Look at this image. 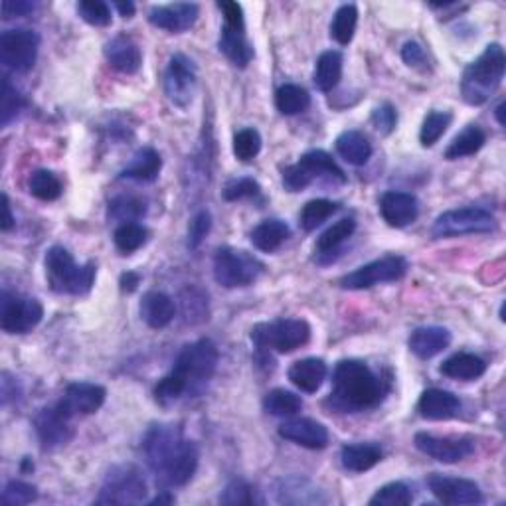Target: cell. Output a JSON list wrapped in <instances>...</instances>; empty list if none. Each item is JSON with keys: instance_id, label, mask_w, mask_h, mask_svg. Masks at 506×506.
<instances>
[{"instance_id": "cell-33", "label": "cell", "mask_w": 506, "mask_h": 506, "mask_svg": "<svg viewBox=\"0 0 506 506\" xmlns=\"http://www.w3.org/2000/svg\"><path fill=\"white\" fill-rule=\"evenodd\" d=\"M289 236H291V230L287 223L284 220L271 218V220H264L259 226L253 228L251 243L256 249L264 251V253H271L284 246Z\"/></svg>"}, {"instance_id": "cell-60", "label": "cell", "mask_w": 506, "mask_h": 506, "mask_svg": "<svg viewBox=\"0 0 506 506\" xmlns=\"http://www.w3.org/2000/svg\"><path fill=\"white\" fill-rule=\"evenodd\" d=\"M113 6L123 18H131L135 14V4L131 3V0H126V3H113Z\"/></svg>"}, {"instance_id": "cell-1", "label": "cell", "mask_w": 506, "mask_h": 506, "mask_svg": "<svg viewBox=\"0 0 506 506\" xmlns=\"http://www.w3.org/2000/svg\"><path fill=\"white\" fill-rule=\"evenodd\" d=\"M388 394V384L362 360H340L333 372L330 404L340 412H364Z\"/></svg>"}, {"instance_id": "cell-41", "label": "cell", "mask_w": 506, "mask_h": 506, "mask_svg": "<svg viewBox=\"0 0 506 506\" xmlns=\"http://www.w3.org/2000/svg\"><path fill=\"white\" fill-rule=\"evenodd\" d=\"M336 212H338L336 202H330L325 198L310 200L305 204L303 210H301L299 223L305 231H313L320 226V223H325L330 216H335Z\"/></svg>"}, {"instance_id": "cell-9", "label": "cell", "mask_w": 506, "mask_h": 506, "mask_svg": "<svg viewBox=\"0 0 506 506\" xmlns=\"http://www.w3.org/2000/svg\"><path fill=\"white\" fill-rule=\"evenodd\" d=\"M44 307L38 299L8 293L0 295V327L6 335H28L42 323Z\"/></svg>"}, {"instance_id": "cell-10", "label": "cell", "mask_w": 506, "mask_h": 506, "mask_svg": "<svg viewBox=\"0 0 506 506\" xmlns=\"http://www.w3.org/2000/svg\"><path fill=\"white\" fill-rule=\"evenodd\" d=\"M40 36L28 28L4 31L0 36V62L6 70L16 74L31 72L38 60Z\"/></svg>"}, {"instance_id": "cell-40", "label": "cell", "mask_w": 506, "mask_h": 506, "mask_svg": "<svg viewBox=\"0 0 506 506\" xmlns=\"http://www.w3.org/2000/svg\"><path fill=\"white\" fill-rule=\"evenodd\" d=\"M28 190L34 198L42 202H54L62 196L64 187L62 180L50 170H34L31 180H28Z\"/></svg>"}, {"instance_id": "cell-32", "label": "cell", "mask_w": 506, "mask_h": 506, "mask_svg": "<svg viewBox=\"0 0 506 506\" xmlns=\"http://www.w3.org/2000/svg\"><path fill=\"white\" fill-rule=\"evenodd\" d=\"M336 153L353 167H362L372 157V144L360 131H345L336 137Z\"/></svg>"}, {"instance_id": "cell-53", "label": "cell", "mask_w": 506, "mask_h": 506, "mask_svg": "<svg viewBox=\"0 0 506 506\" xmlns=\"http://www.w3.org/2000/svg\"><path fill=\"white\" fill-rule=\"evenodd\" d=\"M313 182V179L309 177L307 170L301 167V164H291V167H287L284 170V187L285 190L289 192H301V190H305L309 184Z\"/></svg>"}, {"instance_id": "cell-20", "label": "cell", "mask_w": 506, "mask_h": 506, "mask_svg": "<svg viewBox=\"0 0 506 506\" xmlns=\"http://www.w3.org/2000/svg\"><path fill=\"white\" fill-rule=\"evenodd\" d=\"M279 435L291 443L307 447V449H325L328 445L327 427L317 420H309V417H297V420L281 423Z\"/></svg>"}, {"instance_id": "cell-14", "label": "cell", "mask_w": 506, "mask_h": 506, "mask_svg": "<svg viewBox=\"0 0 506 506\" xmlns=\"http://www.w3.org/2000/svg\"><path fill=\"white\" fill-rule=\"evenodd\" d=\"M194 92H196V65L184 54H174L164 74V93L174 105L187 107Z\"/></svg>"}, {"instance_id": "cell-15", "label": "cell", "mask_w": 506, "mask_h": 506, "mask_svg": "<svg viewBox=\"0 0 506 506\" xmlns=\"http://www.w3.org/2000/svg\"><path fill=\"white\" fill-rule=\"evenodd\" d=\"M427 489L432 491L437 501L449 506L463 504H479L483 501V493L479 484L469 479H457V476H445L433 473L425 479Z\"/></svg>"}, {"instance_id": "cell-57", "label": "cell", "mask_w": 506, "mask_h": 506, "mask_svg": "<svg viewBox=\"0 0 506 506\" xmlns=\"http://www.w3.org/2000/svg\"><path fill=\"white\" fill-rule=\"evenodd\" d=\"M36 4L34 3H26V0H4L3 3V16L6 18H14V16H26L34 13Z\"/></svg>"}, {"instance_id": "cell-42", "label": "cell", "mask_w": 506, "mask_h": 506, "mask_svg": "<svg viewBox=\"0 0 506 506\" xmlns=\"http://www.w3.org/2000/svg\"><path fill=\"white\" fill-rule=\"evenodd\" d=\"M453 121V115L449 111H430L423 119V125L420 129V143L423 147H433L440 141L445 131L449 129Z\"/></svg>"}, {"instance_id": "cell-52", "label": "cell", "mask_w": 506, "mask_h": 506, "mask_svg": "<svg viewBox=\"0 0 506 506\" xmlns=\"http://www.w3.org/2000/svg\"><path fill=\"white\" fill-rule=\"evenodd\" d=\"M212 230V216H210V212L208 210H202L198 212L196 216L192 218L190 222V226H188V246L192 249H196L200 243L206 240V236L210 233Z\"/></svg>"}, {"instance_id": "cell-26", "label": "cell", "mask_w": 506, "mask_h": 506, "mask_svg": "<svg viewBox=\"0 0 506 506\" xmlns=\"http://www.w3.org/2000/svg\"><path fill=\"white\" fill-rule=\"evenodd\" d=\"M382 449L376 443H350L340 449V463L350 473H366L382 461Z\"/></svg>"}, {"instance_id": "cell-19", "label": "cell", "mask_w": 506, "mask_h": 506, "mask_svg": "<svg viewBox=\"0 0 506 506\" xmlns=\"http://www.w3.org/2000/svg\"><path fill=\"white\" fill-rule=\"evenodd\" d=\"M380 214L390 228H406L415 222L420 204L410 192L388 190L380 198Z\"/></svg>"}, {"instance_id": "cell-58", "label": "cell", "mask_w": 506, "mask_h": 506, "mask_svg": "<svg viewBox=\"0 0 506 506\" xmlns=\"http://www.w3.org/2000/svg\"><path fill=\"white\" fill-rule=\"evenodd\" d=\"M14 216H13V208H11V200H8L6 194H3V220H0V230L3 231H11L14 228Z\"/></svg>"}, {"instance_id": "cell-47", "label": "cell", "mask_w": 506, "mask_h": 506, "mask_svg": "<svg viewBox=\"0 0 506 506\" xmlns=\"http://www.w3.org/2000/svg\"><path fill=\"white\" fill-rule=\"evenodd\" d=\"M77 14L82 16V21L97 28L109 26L113 18L111 6L103 0H82V3H77Z\"/></svg>"}, {"instance_id": "cell-35", "label": "cell", "mask_w": 506, "mask_h": 506, "mask_svg": "<svg viewBox=\"0 0 506 506\" xmlns=\"http://www.w3.org/2000/svg\"><path fill=\"white\" fill-rule=\"evenodd\" d=\"M484 143H486V135L479 125L465 126V129L451 141L449 147H447L445 159L457 161V159L471 157V154H476L484 147Z\"/></svg>"}, {"instance_id": "cell-59", "label": "cell", "mask_w": 506, "mask_h": 506, "mask_svg": "<svg viewBox=\"0 0 506 506\" xmlns=\"http://www.w3.org/2000/svg\"><path fill=\"white\" fill-rule=\"evenodd\" d=\"M139 284H141V275L133 274V271H129V274H123L119 281L121 291H125V293H133V291L139 287Z\"/></svg>"}, {"instance_id": "cell-25", "label": "cell", "mask_w": 506, "mask_h": 506, "mask_svg": "<svg viewBox=\"0 0 506 506\" xmlns=\"http://www.w3.org/2000/svg\"><path fill=\"white\" fill-rule=\"evenodd\" d=\"M141 317L151 328L159 330L172 323L177 317V305L162 291H149L141 301Z\"/></svg>"}, {"instance_id": "cell-12", "label": "cell", "mask_w": 506, "mask_h": 506, "mask_svg": "<svg viewBox=\"0 0 506 506\" xmlns=\"http://www.w3.org/2000/svg\"><path fill=\"white\" fill-rule=\"evenodd\" d=\"M198 461L200 453L196 443L182 437V440L172 447L170 453L164 457V461L161 463L159 469L154 471V475H157L159 483L164 486H184L190 483L194 473H196Z\"/></svg>"}, {"instance_id": "cell-17", "label": "cell", "mask_w": 506, "mask_h": 506, "mask_svg": "<svg viewBox=\"0 0 506 506\" xmlns=\"http://www.w3.org/2000/svg\"><path fill=\"white\" fill-rule=\"evenodd\" d=\"M36 433L44 449H57L74 440L72 417H67L60 407H44L34 417Z\"/></svg>"}, {"instance_id": "cell-6", "label": "cell", "mask_w": 506, "mask_h": 506, "mask_svg": "<svg viewBox=\"0 0 506 506\" xmlns=\"http://www.w3.org/2000/svg\"><path fill=\"white\" fill-rule=\"evenodd\" d=\"M266 266L251 253L236 248H220L214 256V277L226 289L248 287L256 284Z\"/></svg>"}, {"instance_id": "cell-45", "label": "cell", "mask_w": 506, "mask_h": 506, "mask_svg": "<svg viewBox=\"0 0 506 506\" xmlns=\"http://www.w3.org/2000/svg\"><path fill=\"white\" fill-rule=\"evenodd\" d=\"M147 214V202L137 196H119L109 204V218L117 222H137Z\"/></svg>"}, {"instance_id": "cell-61", "label": "cell", "mask_w": 506, "mask_h": 506, "mask_svg": "<svg viewBox=\"0 0 506 506\" xmlns=\"http://www.w3.org/2000/svg\"><path fill=\"white\" fill-rule=\"evenodd\" d=\"M164 502H174V496H170L169 491H162V494H159L157 499L151 501V504H164Z\"/></svg>"}, {"instance_id": "cell-38", "label": "cell", "mask_w": 506, "mask_h": 506, "mask_svg": "<svg viewBox=\"0 0 506 506\" xmlns=\"http://www.w3.org/2000/svg\"><path fill=\"white\" fill-rule=\"evenodd\" d=\"M310 105V95L305 87L287 83L281 85L275 93V107L279 113L284 115H299L309 109Z\"/></svg>"}, {"instance_id": "cell-54", "label": "cell", "mask_w": 506, "mask_h": 506, "mask_svg": "<svg viewBox=\"0 0 506 506\" xmlns=\"http://www.w3.org/2000/svg\"><path fill=\"white\" fill-rule=\"evenodd\" d=\"M196 293H198L196 289H187L182 293V310H184V320H187V323H196V320H202L204 317L198 313L196 309L198 307L200 309L208 307L206 299H204V297L196 299Z\"/></svg>"}, {"instance_id": "cell-21", "label": "cell", "mask_w": 506, "mask_h": 506, "mask_svg": "<svg viewBox=\"0 0 506 506\" xmlns=\"http://www.w3.org/2000/svg\"><path fill=\"white\" fill-rule=\"evenodd\" d=\"M417 412H420L423 420L447 422L461 412V400L453 392L441 390V388H430L417 402Z\"/></svg>"}, {"instance_id": "cell-13", "label": "cell", "mask_w": 506, "mask_h": 506, "mask_svg": "<svg viewBox=\"0 0 506 506\" xmlns=\"http://www.w3.org/2000/svg\"><path fill=\"white\" fill-rule=\"evenodd\" d=\"M414 443L423 455L440 463H459L475 453V440L469 435H433V433H415Z\"/></svg>"}, {"instance_id": "cell-51", "label": "cell", "mask_w": 506, "mask_h": 506, "mask_svg": "<svg viewBox=\"0 0 506 506\" xmlns=\"http://www.w3.org/2000/svg\"><path fill=\"white\" fill-rule=\"evenodd\" d=\"M370 121H372L374 129L380 135H390L396 125H397V111L392 103H382L378 105L376 109L372 111V117H370Z\"/></svg>"}, {"instance_id": "cell-28", "label": "cell", "mask_w": 506, "mask_h": 506, "mask_svg": "<svg viewBox=\"0 0 506 506\" xmlns=\"http://www.w3.org/2000/svg\"><path fill=\"white\" fill-rule=\"evenodd\" d=\"M161 169H162L161 154L151 147H144L135 153V157L121 170L119 177L126 180H137V182H154L159 179Z\"/></svg>"}, {"instance_id": "cell-24", "label": "cell", "mask_w": 506, "mask_h": 506, "mask_svg": "<svg viewBox=\"0 0 506 506\" xmlns=\"http://www.w3.org/2000/svg\"><path fill=\"white\" fill-rule=\"evenodd\" d=\"M327 362L323 358H303L289 368L291 384L305 394H315L327 380Z\"/></svg>"}, {"instance_id": "cell-62", "label": "cell", "mask_w": 506, "mask_h": 506, "mask_svg": "<svg viewBox=\"0 0 506 506\" xmlns=\"http://www.w3.org/2000/svg\"><path fill=\"white\" fill-rule=\"evenodd\" d=\"M502 111H504V103H501L499 107H496V111H494L496 119H499V125H504V119H502Z\"/></svg>"}, {"instance_id": "cell-44", "label": "cell", "mask_w": 506, "mask_h": 506, "mask_svg": "<svg viewBox=\"0 0 506 506\" xmlns=\"http://www.w3.org/2000/svg\"><path fill=\"white\" fill-rule=\"evenodd\" d=\"M414 502V493L406 483H388L370 499V506H407Z\"/></svg>"}, {"instance_id": "cell-55", "label": "cell", "mask_w": 506, "mask_h": 506, "mask_svg": "<svg viewBox=\"0 0 506 506\" xmlns=\"http://www.w3.org/2000/svg\"><path fill=\"white\" fill-rule=\"evenodd\" d=\"M402 60L406 65L415 67V70H425L427 67V54L420 42H406L402 48Z\"/></svg>"}, {"instance_id": "cell-48", "label": "cell", "mask_w": 506, "mask_h": 506, "mask_svg": "<svg viewBox=\"0 0 506 506\" xmlns=\"http://www.w3.org/2000/svg\"><path fill=\"white\" fill-rule=\"evenodd\" d=\"M38 499V489L31 483L24 481H8L3 491L4 506H24Z\"/></svg>"}, {"instance_id": "cell-43", "label": "cell", "mask_w": 506, "mask_h": 506, "mask_svg": "<svg viewBox=\"0 0 506 506\" xmlns=\"http://www.w3.org/2000/svg\"><path fill=\"white\" fill-rule=\"evenodd\" d=\"M24 109V97L11 83V80L3 77V92H0V125L8 126Z\"/></svg>"}, {"instance_id": "cell-36", "label": "cell", "mask_w": 506, "mask_h": 506, "mask_svg": "<svg viewBox=\"0 0 506 506\" xmlns=\"http://www.w3.org/2000/svg\"><path fill=\"white\" fill-rule=\"evenodd\" d=\"M149 240V230L137 222H125L117 226L113 233L115 248L119 249L123 256H131L137 249H141Z\"/></svg>"}, {"instance_id": "cell-4", "label": "cell", "mask_w": 506, "mask_h": 506, "mask_svg": "<svg viewBox=\"0 0 506 506\" xmlns=\"http://www.w3.org/2000/svg\"><path fill=\"white\" fill-rule=\"evenodd\" d=\"M218 348L210 338H200L196 343L187 345L170 372L180 378L187 386V394H200L218 368Z\"/></svg>"}, {"instance_id": "cell-30", "label": "cell", "mask_w": 506, "mask_h": 506, "mask_svg": "<svg viewBox=\"0 0 506 506\" xmlns=\"http://www.w3.org/2000/svg\"><path fill=\"white\" fill-rule=\"evenodd\" d=\"M356 231V222L353 218H343L338 220L333 226L327 228L320 238L317 240L315 253L318 257H328L327 261H333L335 253L343 249L345 243L354 236Z\"/></svg>"}, {"instance_id": "cell-31", "label": "cell", "mask_w": 506, "mask_h": 506, "mask_svg": "<svg viewBox=\"0 0 506 506\" xmlns=\"http://www.w3.org/2000/svg\"><path fill=\"white\" fill-rule=\"evenodd\" d=\"M299 164L307 170V174L313 180L327 179L330 182H338V184L346 182V174L343 172V169H340L338 164L335 162V159L325 151L305 153L303 157L299 159Z\"/></svg>"}, {"instance_id": "cell-50", "label": "cell", "mask_w": 506, "mask_h": 506, "mask_svg": "<svg viewBox=\"0 0 506 506\" xmlns=\"http://www.w3.org/2000/svg\"><path fill=\"white\" fill-rule=\"evenodd\" d=\"M220 502L230 506H241V504H253L257 501H256V493H253V486L249 483H246L243 479H233L226 484V489H223Z\"/></svg>"}, {"instance_id": "cell-11", "label": "cell", "mask_w": 506, "mask_h": 506, "mask_svg": "<svg viewBox=\"0 0 506 506\" xmlns=\"http://www.w3.org/2000/svg\"><path fill=\"white\" fill-rule=\"evenodd\" d=\"M407 271V261L402 256H386L370 264L358 267L353 274L345 275L338 285L348 291H362L376 287L380 284H392L400 281Z\"/></svg>"}, {"instance_id": "cell-18", "label": "cell", "mask_w": 506, "mask_h": 506, "mask_svg": "<svg viewBox=\"0 0 506 506\" xmlns=\"http://www.w3.org/2000/svg\"><path fill=\"white\" fill-rule=\"evenodd\" d=\"M200 6L194 3H174L164 6H154L149 13V22L172 34L187 32L196 24Z\"/></svg>"}, {"instance_id": "cell-3", "label": "cell", "mask_w": 506, "mask_h": 506, "mask_svg": "<svg viewBox=\"0 0 506 506\" xmlns=\"http://www.w3.org/2000/svg\"><path fill=\"white\" fill-rule=\"evenodd\" d=\"M46 279L56 293L87 295L95 281V264L77 266L72 253L54 246L46 253Z\"/></svg>"}, {"instance_id": "cell-7", "label": "cell", "mask_w": 506, "mask_h": 506, "mask_svg": "<svg viewBox=\"0 0 506 506\" xmlns=\"http://www.w3.org/2000/svg\"><path fill=\"white\" fill-rule=\"evenodd\" d=\"M147 496V481L135 465H117L107 473L97 504H139Z\"/></svg>"}, {"instance_id": "cell-49", "label": "cell", "mask_w": 506, "mask_h": 506, "mask_svg": "<svg viewBox=\"0 0 506 506\" xmlns=\"http://www.w3.org/2000/svg\"><path fill=\"white\" fill-rule=\"evenodd\" d=\"M261 194V187L257 180L253 179H233L230 180L222 190V198L228 202H238V200H249L257 198Z\"/></svg>"}, {"instance_id": "cell-2", "label": "cell", "mask_w": 506, "mask_h": 506, "mask_svg": "<svg viewBox=\"0 0 506 506\" xmlns=\"http://www.w3.org/2000/svg\"><path fill=\"white\" fill-rule=\"evenodd\" d=\"M506 70V56L501 44H489L475 62L465 67L461 95L465 103L483 105L499 90Z\"/></svg>"}, {"instance_id": "cell-56", "label": "cell", "mask_w": 506, "mask_h": 506, "mask_svg": "<svg viewBox=\"0 0 506 506\" xmlns=\"http://www.w3.org/2000/svg\"><path fill=\"white\" fill-rule=\"evenodd\" d=\"M218 8L223 14V24L231 28H246L243 8L238 3H218Z\"/></svg>"}, {"instance_id": "cell-37", "label": "cell", "mask_w": 506, "mask_h": 506, "mask_svg": "<svg viewBox=\"0 0 506 506\" xmlns=\"http://www.w3.org/2000/svg\"><path fill=\"white\" fill-rule=\"evenodd\" d=\"M264 407L267 414L275 417H291L303 410V400H301V396H297L295 392L284 390V388H275V390L266 394Z\"/></svg>"}, {"instance_id": "cell-8", "label": "cell", "mask_w": 506, "mask_h": 506, "mask_svg": "<svg viewBox=\"0 0 506 506\" xmlns=\"http://www.w3.org/2000/svg\"><path fill=\"white\" fill-rule=\"evenodd\" d=\"M496 228V220L489 210L467 206L443 212L433 222V238H459L469 233H489Z\"/></svg>"}, {"instance_id": "cell-46", "label": "cell", "mask_w": 506, "mask_h": 506, "mask_svg": "<svg viewBox=\"0 0 506 506\" xmlns=\"http://www.w3.org/2000/svg\"><path fill=\"white\" fill-rule=\"evenodd\" d=\"M261 151V135L248 126V129H241L233 135V154L241 162H249L259 154Z\"/></svg>"}, {"instance_id": "cell-34", "label": "cell", "mask_w": 506, "mask_h": 506, "mask_svg": "<svg viewBox=\"0 0 506 506\" xmlns=\"http://www.w3.org/2000/svg\"><path fill=\"white\" fill-rule=\"evenodd\" d=\"M343 77V54L336 50H327L318 56L315 65V85L318 92L328 93L340 83Z\"/></svg>"}, {"instance_id": "cell-39", "label": "cell", "mask_w": 506, "mask_h": 506, "mask_svg": "<svg viewBox=\"0 0 506 506\" xmlns=\"http://www.w3.org/2000/svg\"><path fill=\"white\" fill-rule=\"evenodd\" d=\"M358 24V8L356 4H343L333 16L330 22V36L340 46H348L353 42Z\"/></svg>"}, {"instance_id": "cell-27", "label": "cell", "mask_w": 506, "mask_h": 506, "mask_svg": "<svg viewBox=\"0 0 506 506\" xmlns=\"http://www.w3.org/2000/svg\"><path fill=\"white\" fill-rule=\"evenodd\" d=\"M220 52L236 67H248L253 57V48L246 38V28L223 24L220 34Z\"/></svg>"}, {"instance_id": "cell-23", "label": "cell", "mask_w": 506, "mask_h": 506, "mask_svg": "<svg viewBox=\"0 0 506 506\" xmlns=\"http://www.w3.org/2000/svg\"><path fill=\"white\" fill-rule=\"evenodd\" d=\"M449 345L451 333L443 327H420L414 330L410 340H407V346H410L412 353L422 360H430L441 354Z\"/></svg>"}, {"instance_id": "cell-22", "label": "cell", "mask_w": 506, "mask_h": 506, "mask_svg": "<svg viewBox=\"0 0 506 506\" xmlns=\"http://www.w3.org/2000/svg\"><path fill=\"white\" fill-rule=\"evenodd\" d=\"M105 57L107 62L121 74H137L143 64V54L137 42L131 40L129 36H115L113 40L105 44Z\"/></svg>"}, {"instance_id": "cell-16", "label": "cell", "mask_w": 506, "mask_h": 506, "mask_svg": "<svg viewBox=\"0 0 506 506\" xmlns=\"http://www.w3.org/2000/svg\"><path fill=\"white\" fill-rule=\"evenodd\" d=\"M107 392L105 388L100 384L92 382H74L65 388L62 400L56 406L67 415V417H77V415H92L105 404Z\"/></svg>"}, {"instance_id": "cell-5", "label": "cell", "mask_w": 506, "mask_h": 506, "mask_svg": "<svg viewBox=\"0 0 506 506\" xmlns=\"http://www.w3.org/2000/svg\"><path fill=\"white\" fill-rule=\"evenodd\" d=\"M251 340L259 353L274 350L277 354H289L309 343L310 327L303 318H277L253 327Z\"/></svg>"}, {"instance_id": "cell-29", "label": "cell", "mask_w": 506, "mask_h": 506, "mask_svg": "<svg viewBox=\"0 0 506 506\" xmlns=\"http://www.w3.org/2000/svg\"><path fill=\"white\" fill-rule=\"evenodd\" d=\"M440 372L451 380L473 382V380H479L486 372V362L473 353H457L445 360L440 366Z\"/></svg>"}]
</instances>
